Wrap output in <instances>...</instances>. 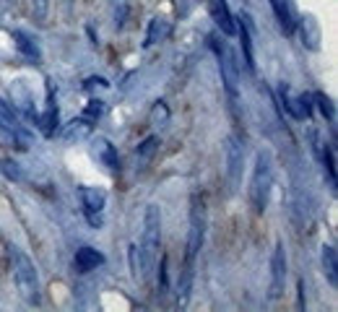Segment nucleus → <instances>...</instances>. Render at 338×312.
Returning a JSON list of instances; mask_svg holds the SVG:
<instances>
[{
	"mask_svg": "<svg viewBox=\"0 0 338 312\" xmlns=\"http://www.w3.org/2000/svg\"><path fill=\"white\" fill-rule=\"evenodd\" d=\"M270 188H273V156L270 151H258L255 153V167L250 177V203L255 213H263L270 198Z\"/></svg>",
	"mask_w": 338,
	"mask_h": 312,
	"instance_id": "1",
	"label": "nucleus"
},
{
	"mask_svg": "<svg viewBox=\"0 0 338 312\" xmlns=\"http://www.w3.org/2000/svg\"><path fill=\"white\" fill-rule=\"evenodd\" d=\"M159 244H162V211L159 206H148L146 216H143V242H141V253H143V271H148L156 253H159Z\"/></svg>",
	"mask_w": 338,
	"mask_h": 312,
	"instance_id": "2",
	"label": "nucleus"
},
{
	"mask_svg": "<svg viewBox=\"0 0 338 312\" xmlns=\"http://www.w3.org/2000/svg\"><path fill=\"white\" fill-rule=\"evenodd\" d=\"M13 276H16L18 294L24 297V302H29V304H39V276H37L34 263H32L24 253H16V260H13Z\"/></svg>",
	"mask_w": 338,
	"mask_h": 312,
	"instance_id": "3",
	"label": "nucleus"
},
{
	"mask_svg": "<svg viewBox=\"0 0 338 312\" xmlns=\"http://www.w3.org/2000/svg\"><path fill=\"white\" fill-rule=\"evenodd\" d=\"M203 237H206V203L200 198H193L190 208V232H188V263L193 265L198 258V250L203 247Z\"/></svg>",
	"mask_w": 338,
	"mask_h": 312,
	"instance_id": "4",
	"label": "nucleus"
},
{
	"mask_svg": "<svg viewBox=\"0 0 338 312\" xmlns=\"http://www.w3.org/2000/svg\"><path fill=\"white\" fill-rule=\"evenodd\" d=\"M286 292V250L279 242L273 247V255H270V286H268V297L279 299Z\"/></svg>",
	"mask_w": 338,
	"mask_h": 312,
	"instance_id": "5",
	"label": "nucleus"
},
{
	"mask_svg": "<svg viewBox=\"0 0 338 312\" xmlns=\"http://www.w3.org/2000/svg\"><path fill=\"white\" fill-rule=\"evenodd\" d=\"M219 71H221V81L227 86L229 97H237V83H239V63H237V55L221 44L219 47Z\"/></svg>",
	"mask_w": 338,
	"mask_h": 312,
	"instance_id": "6",
	"label": "nucleus"
},
{
	"mask_svg": "<svg viewBox=\"0 0 338 312\" xmlns=\"http://www.w3.org/2000/svg\"><path fill=\"white\" fill-rule=\"evenodd\" d=\"M81 203H83V211H86V219L91 227H99L102 219L99 213L104 211L107 206V193L102 188H81Z\"/></svg>",
	"mask_w": 338,
	"mask_h": 312,
	"instance_id": "7",
	"label": "nucleus"
},
{
	"mask_svg": "<svg viewBox=\"0 0 338 312\" xmlns=\"http://www.w3.org/2000/svg\"><path fill=\"white\" fill-rule=\"evenodd\" d=\"M242 164H244V146L237 138H229L227 141V177H229L232 190L242 177Z\"/></svg>",
	"mask_w": 338,
	"mask_h": 312,
	"instance_id": "8",
	"label": "nucleus"
},
{
	"mask_svg": "<svg viewBox=\"0 0 338 312\" xmlns=\"http://www.w3.org/2000/svg\"><path fill=\"white\" fill-rule=\"evenodd\" d=\"M208 16L213 18V24L227 37L237 34V21H234V16L227 6V0H208Z\"/></svg>",
	"mask_w": 338,
	"mask_h": 312,
	"instance_id": "9",
	"label": "nucleus"
},
{
	"mask_svg": "<svg viewBox=\"0 0 338 312\" xmlns=\"http://www.w3.org/2000/svg\"><path fill=\"white\" fill-rule=\"evenodd\" d=\"M270 8H273L279 24L286 34L297 32V21H299V11L294 6V0H270Z\"/></svg>",
	"mask_w": 338,
	"mask_h": 312,
	"instance_id": "10",
	"label": "nucleus"
},
{
	"mask_svg": "<svg viewBox=\"0 0 338 312\" xmlns=\"http://www.w3.org/2000/svg\"><path fill=\"white\" fill-rule=\"evenodd\" d=\"M297 29L302 32V44L307 50H320V24L315 21V16H299Z\"/></svg>",
	"mask_w": 338,
	"mask_h": 312,
	"instance_id": "11",
	"label": "nucleus"
},
{
	"mask_svg": "<svg viewBox=\"0 0 338 312\" xmlns=\"http://www.w3.org/2000/svg\"><path fill=\"white\" fill-rule=\"evenodd\" d=\"M104 263V255L94 247H88V244H83V247L76 250V258H73V265L78 273H88V271H97L99 265Z\"/></svg>",
	"mask_w": 338,
	"mask_h": 312,
	"instance_id": "12",
	"label": "nucleus"
},
{
	"mask_svg": "<svg viewBox=\"0 0 338 312\" xmlns=\"http://www.w3.org/2000/svg\"><path fill=\"white\" fill-rule=\"evenodd\" d=\"M91 130H94L91 120H88V117H78V120H71L63 128V138L65 141H83V138L91 136Z\"/></svg>",
	"mask_w": 338,
	"mask_h": 312,
	"instance_id": "13",
	"label": "nucleus"
},
{
	"mask_svg": "<svg viewBox=\"0 0 338 312\" xmlns=\"http://www.w3.org/2000/svg\"><path fill=\"white\" fill-rule=\"evenodd\" d=\"M91 151H94V156H97V159H99L107 169H117V164H120V159H117V148L112 146L107 138H97Z\"/></svg>",
	"mask_w": 338,
	"mask_h": 312,
	"instance_id": "14",
	"label": "nucleus"
},
{
	"mask_svg": "<svg viewBox=\"0 0 338 312\" xmlns=\"http://www.w3.org/2000/svg\"><path fill=\"white\" fill-rule=\"evenodd\" d=\"M237 34L242 42V52H244V68L255 73V55H253V39H250V26H247V18H242L237 24Z\"/></svg>",
	"mask_w": 338,
	"mask_h": 312,
	"instance_id": "15",
	"label": "nucleus"
},
{
	"mask_svg": "<svg viewBox=\"0 0 338 312\" xmlns=\"http://www.w3.org/2000/svg\"><path fill=\"white\" fill-rule=\"evenodd\" d=\"M13 39H16V47H18V52L24 55L26 60H34V63H39V47H37V42L29 37V34H24V32H13Z\"/></svg>",
	"mask_w": 338,
	"mask_h": 312,
	"instance_id": "16",
	"label": "nucleus"
},
{
	"mask_svg": "<svg viewBox=\"0 0 338 312\" xmlns=\"http://www.w3.org/2000/svg\"><path fill=\"white\" fill-rule=\"evenodd\" d=\"M335 247L333 244H325L323 247V271H325V278L330 286H338V263H335Z\"/></svg>",
	"mask_w": 338,
	"mask_h": 312,
	"instance_id": "17",
	"label": "nucleus"
},
{
	"mask_svg": "<svg viewBox=\"0 0 338 312\" xmlns=\"http://www.w3.org/2000/svg\"><path fill=\"white\" fill-rule=\"evenodd\" d=\"M169 34V24L164 18H153L151 24H148V34H146V47H151V44H156V42H162L164 37Z\"/></svg>",
	"mask_w": 338,
	"mask_h": 312,
	"instance_id": "18",
	"label": "nucleus"
},
{
	"mask_svg": "<svg viewBox=\"0 0 338 312\" xmlns=\"http://www.w3.org/2000/svg\"><path fill=\"white\" fill-rule=\"evenodd\" d=\"M148 122L151 125H156V128H162V125H167L169 122V107H167V102H153V107H151V112H148Z\"/></svg>",
	"mask_w": 338,
	"mask_h": 312,
	"instance_id": "19",
	"label": "nucleus"
},
{
	"mask_svg": "<svg viewBox=\"0 0 338 312\" xmlns=\"http://www.w3.org/2000/svg\"><path fill=\"white\" fill-rule=\"evenodd\" d=\"M0 128H3L6 133H11V136H21V125H18V120L8 112L3 104H0Z\"/></svg>",
	"mask_w": 338,
	"mask_h": 312,
	"instance_id": "20",
	"label": "nucleus"
},
{
	"mask_svg": "<svg viewBox=\"0 0 338 312\" xmlns=\"http://www.w3.org/2000/svg\"><path fill=\"white\" fill-rule=\"evenodd\" d=\"M312 99L318 102V107H320V112L328 117V122H335V109H333V102L325 97V94H320V91H315L312 94Z\"/></svg>",
	"mask_w": 338,
	"mask_h": 312,
	"instance_id": "21",
	"label": "nucleus"
},
{
	"mask_svg": "<svg viewBox=\"0 0 338 312\" xmlns=\"http://www.w3.org/2000/svg\"><path fill=\"white\" fill-rule=\"evenodd\" d=\"M102 115H104V102H99V99H91V102H88V107L83 109V117H88L91 122H97Z\"/></svg>",
	"mask_w": 338,
	"mask_h": 312,
	"instance_id": "22",
	"label": "nucleus"
},
{
	"mask_svg": "<svg viewBox=\"0 0 338 312\" xmlns=\"http://www.w3.org/2000/svg\"><path fill=\"white\" fill-rule=\"evenodd\" d=\"M130 268L133 278H143V260H138V244H130Z\"/></svg>",
	"mask_w": 338,
	"mask_h": 312,
	"instance_id": "23",
	"label": "nucleus"
},
{
	"mask_svg": "<svg viewBox=\"0 0 338 312\" xmlns=\"http://www.w3.org/2000/svg\"><path fill=\"white\" fill-rule=\"evenodd\" d=\"M57 125V109L50 104L47 107V115L42 117V130H44V136H52V128Z\"/></svg>",
	"mask_w": 338,
	"mask_h": 312,
	"instance_id": "24",
	"label": "nucleus"
},
{
	"mask_svg": "<svg viewBox=\"0 0 338 312\" xmlns=\"http://www.w3.org/2000/svg\"><path fill=\"white\" fill-rule=\"evenodd\" d=\"M0 172H3L8 180H13V182H21V177H24L16 162H0Z\"/></svg>",
	"mask_w": 338,
	"mask_h": 312,
	"instance_id": "25",
	"label": "nucleus"
},
{
	"mask_svg": "<svg viewBox=\"0 0 338 312\" xmlns=\"http://www.w3.org/2000/svg\"><path fill=\"white\" fill-rule=\"evenodd\" d=\"M156 143H159V138H146V141L141 143V148H138V156H141L143 162L153 156V151H156Z\"/></svg>",
	"mask_w": 338,
	"mask_h": 312,
	"instance_id": "26",
	"label": "nucleus"
},
{
	"mask_svg": "<svg viewBox=\"0 0 338 312\" xmlns=\"http://www.w3.org/2000/svg\"><path fill=\"white\" fill-rule=\"evenodd\" d=\"M32 8H34V18L44 21L47 18V11H50V0H32Z\"/></svg>",
	"mask_w": 338,
	"mask_h": 312,
	"instance_id": "27",
	"label": "nucleus"
},
{
	"mask_svg": "<svg viewBox=\"0 0 338 312\" xmlns=\"http://www.w3.org/2000/svg\"><path fill=\"white\" fill-rule=\"evenodd\" d=\"M125 18H128V0H115V24H117V29L125 24Z\"/></svg>",
	"mask_w": 338,
	"mask_h": 312,
	"instance_id": "28",
	"label": "nucleus"
},
{
	"mask_svg": "<svg viewBox=\"0 0 338 312\" xmlns=\"http://www.w3.org/2000/svg\"><path fill=\"white\" fill-rule=\"evenodd\" d=\"M109 83H107V78H102V76H91V78H86V83H83V88L86 91H94V88H107Z\"/></svg>",
	"mask_w": 338,
	"mask_h": 312,
	"instance_id": "29",
	"label": "nucleus"
}]
</instances>
